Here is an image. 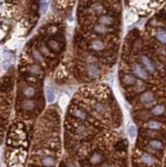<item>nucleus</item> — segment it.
<instances>
[{
  "label": "nucleus",
  "instance_id": "1",
  "mask_svg": "<svg viewBox=\"0 0 166 167\" xmlns=\"http://www.w3.org/2000/svg\"><path fill=\"white\" fill-rule=\"evenodd\" d=\"M86 73L89 78L97 79L100 76V69L96 63H89L86 67Z\"/></svg>",
  "mask_w": 166,
  "mask_h": 167
},
{
  "label": "nucleus",
  "instance_id": "2",
  "mask_svg": "<svg viewBox=\"0 0 166 167\" xmlns=\"http://www.w3.org/2000/svg\"><path fill=\"white\" fill-rule=\"evenodd\" d=\"M132 72L134 73V75L136 76L137 77L140 78V79L147 80L149 78V73L139 64L134 63L132 65Z\"/></svg>",
  "mask_w": 166,
  "mask_h": 167
},
{
  "label": "nucleus",
  "instance_id": "3",
  "mask_svg": "<svg viewBox=\"0 0 166 167\" xmlns=\"http://www.w3.org/2000/svg\"><path fill=\"white\" fill-rule=\"evenodd\" d=\"M140 61H141V63L144 66V69H146L147 72H149L150 74L155 73V66L150 58L148 57L147 55H142L140 57Z\"/></svg>",
  "mask_w": 166,
  "mask_h": 167
},
{
  "label": "nucleus",
  "instance_id": "4",
  "mask_svg": "<svg viewBox=\"0 0 166 167\" xmlns=\"http://www.w3.org/2000/svg\"><path fill=\"white\" fill-rule=\"evenodd\" d=\"M155 101V95L153 92L151 91H147V92H143L140 96V101L141 103H143L144 105H151Z\"/></svg>",
  "mask_w": 166,
  "mask_h": 167
},
{
  "label": "nucleus",
  "instance_id": "5",
  "mask_svg": "<svg viewBox=\"0 0 166 167\" xmlns=\"http://www.w3.org/2000/svg\"><path fill=\"white\" fill-rule=\"evenodd\" d=\"M37 101L35 100H29L26 99L22 101V102L21 104V107L23 110L25 111H33L37 108Z\"/></svg>",
  "mask_w": 166,
  "mask_h": 167
},
{
  "label": "nucleus",
  "instance_id": "6",
  "mask_svg": "<svg viewBox=\"0 0 166 167\" xmlns=\"http://www.w3.org/2000/svg\"><path fill=\"white\" fill-rule=\"evenodd\" d=\"M140 161L148 166H153L155 165V158L148 153H143L140 156Z\"/></svg>",
  "mask_w": 166,
  "mask_h": 167
},
{
  "label": "nucleus",
  "instance_id": "7",
  "mask_svg": "<svg viewBox=\"0 0 166 167\" xmlns=\"http://www.w3.org/2000/svg\"><path fill=\"white\" fill-rule=\"evenodd\" d=\"M104 161V156L100 153V152H94L93 154H92V156L89 159V162L92 165H100L102 162Z\"/></svg>",
  "mask_w": 166,
  "mask_h": 167
},
{
  "label": "nucleus",
  "instance_id": "8",
  "mask_svg": "<svg viewBox=\"0 0 166 167\" xmlns=\"http://www.w3.org/2000/svg\"><path fill=\"white\" fill-rule=\"evenodd\" d=\"M99 24H101L103 26H110V25H113L115 23V19L114 17H112L111 15H108V14H105V15H101L100 17L99 18Z\"/></svg>",
  "mask_w": 166,
  "mask_h": 167
},
{
  "label": "nucleus",
  "instance_id": "9",
  "mask_svg": "<svg viewBox=\"0 0 166 167\" xmlns=\"http://www.w3.org/2000/svg\"><path fill=\"white\" fill-rule=\"evenodd\" d=\"M136 82H137L136 77L133 75H131V74H125L122 77V83L124 86H134L136 84Z\"/></svg>",
  "mask_w": 166,
  "mask_h": 167
},
{
  "label": "nucleus",
  "instance_id": "10",
  "mask_svg": "<svg viewBox=\"0 0 166 167\" xmlns=\"http://www.w3.org/2000/svg\"><path fill=\"white\" fill-rule=\"evenodd\" d=\"M22 93L25 98H33L37 94V91L33 86H25L22 90Z\"/></svg>",
  "mask_w": 166,
  "mask_h": 167
},
{
  "label": "nucleus",
  "instance_id": "11",
  "mask_svg": "<svg viewBox=\"0 0 166 167\" xmlns=\"http://www.w3.org/2000/svg\"><path fill=\"white\" fill-rule=\"evenodd\" d=\"M91 48L95 52H100L104 50L105 48V44L102 40L100 39H94L91 43Z\"/></svg>",
  "mask_w": 166,
  "mask_h": 167
},
{
  "label": "nucleus",
  "instance_id": "12",
  "mask_svg": "<svg viewBox=\"0 0 166 167\" xmlns=\"http://www.w3.org/2000/svg\"><path fill=\"white\" fill-rule=\"evenodd\" d=\"M41 164L45 167H53L56 165V160L50 156H43L41 158Z\"/></svg>",
  "mask_w": 166,
  "mask_h": 167
},
{
  "label": "nucleus",
  "instance_id": "13",
  "mask_svg": "<svg viewBox=\"0 0 166 167\" xmlns=\"http://www.w3.org/2000/svg\"><path fill=\"white\" fill-rule=\"evenodd\" d=\"M92 107H93V110L99 114H104L108 111V106L102 101H96Z\"/></svg>",
  "mask_w": 166,
  "mask_h": 167
},
{
  "label": "nucleus",
  "instance_id": "14",
  "mask_svg": "<svg viewBox=\"0 0 166 167\" xmlns=\"http://www.w3.org/2000/svg\"><path fill=\"white\" fill-rule=\"evenodd\" d=\"M48 47H49V49L51 51L55 52V53H59V52H61V51L59 42L54 40V39H50V40L48 41Z\"/></svg>",
  "mask_w": 166,
  "mask_h": 167
},
{
  "label": "nucleus",
  "instance_id": "15",
  "mask_svg": "<svg viewBox=\"0 0 166 167\" xmlns=\"http://www.w3.org/2000/svg\"><path fill=\"white\" fill-rule=\"evenodd\" d=\"M155 38L160 43L166 45V29H159L155 32Z\"/></svg>",
  "mask_w": 166,
  "mask_h": 167
},
{
  "label": "nucleus",
  "instance_id": "16",
  "mask_svg": "<svg viewBox=\"0 0 166 167\" xmlns=\"http://www.w3.org/2000/svg\"><path fill=\"white\" fill-rule=\"evenodd\" d=\"M92 29H93V31H94L96 34H100V35L107 34L109 30H110L108 27L103 26V25H101V24H96V25H94L93 28H92Z\"/></svg>",
  "mask_w": 166,
  "mask_h": 167
},
{
  "label": "nucleus",
  "instance_id": "17",
  "mask_svg": "<svg viewBox=\"0 0 166 167\" xmlns=\"http://www.w3.org/2000/svg\"><path fill=\"white\" fill-rule=\"evenodd\" d=\"M72 114L73 115H75L76 118H78V119H81V120H85L87 118V115H86V113L83 110H81V109H78V108H75L72 110Z\"/></svg>",
  "mask_w": 166,
  "mask_h": 167
},
{
  "label": "nucleus",
  "instance_id": "18",
  "mask_svg": "<svg viewBox=\"0 0 166 167\" xmlns=\"http://www.w3.org/2000/svg\"><path fill=\"white\" fill-rule=\"evenodd\" d=\"M149 146L155 150H161L164 149V143L159 140H151L149 142Z\"/></svg>",
  "mask_w": 166,
  "mask_h": 167
},
{
  "label": "nucleus",
  "instance_id": "19",
  "mask_svg": "<svg viewBox=\"0 0 166 167\" xmlns=\"http://www.w3.org/2000/svg\"><path fill=\"white\" fill-rule=\"evenodd\" d=\"M145 127L148 128V129H150V130H160L163 127V125L161 124L160 122L152 120V121L148 122L145 125Z\"/></svg>",
  "mask_w": 166,
  "mask_h": 167
},
{
  "label": "nucleus",
  "instance_id": "20",
  "mask_svg": "<svg viewBox=\"0 0 166 167\" xmlns=\"http://www.w3.org/2000/svg\"><path fill=\"white\" fill-rule=\"evenodd\" d=\"M46 100L49 103H52V101H54V92L52 88L50 86H46Z\"/></svg>",
  "mask_w": 166,
  "mask_h": 167
},
{
  "label": "nucleus",
  "instance_id": "21",
  "mask_svg": "<svg viewBox=\"0 0 166 167\" xmlns=\"http://www.w3.org/2000/svg\"><path fill=\"white\" fill-rule=\"evenodd\" d=\"M92 10L94 13L96 14H102L104 12V6L101 3L97 2V3H93L92 6Z\"/></svg>",
  "mask_w": 166,
  "mask_h": 167
},
{
  "label": "nucleus",
  "instance_id": "22",
  "mask_svg": "<svg viewBox=\"0 0 166 167\" xmlns=\"http://www.w3.org/2000/svg\"><path fill=\"white\" fill-rule=\"evenodd\" d=\"M165 111V108L164 105H156L152 109V114L155 115H163Z\"/></svg>",
  "mask_w": 166,
  "mask_h": 167
},
{
  "label": "nucleus",
  "instance_id": "23",
  "mask_svg": "<svg viewBox=\"0 0 166 167\" xmlns=\"http://www.w3.org/2000/svg\"><path fill=\"white\" fill-rule=\"evenodd\" d=\"M29 70L31 74H34V75H40L41 72H42L41 68L39 67V65H37V64L30 65L29 68Z\"/></svg>",
  "mask_w": 166,
  "mask_h": 167
},
{
  "label": "nucleus",
  "instance_id": "24",
  "mask_svg": "<svg viewBox=\"0 0 166 167\" xmlns=\"http://www.w3.org/2000/svg\"><path fill=\"white\" fill-rule=\"evenodd\" d=\"M128 133L130 135V137H135L136 134H137V129H136V126L134 125H130L129 127H128Z\"/></svg>",
  "mask_w": 166,
  "mask_h": 167
},
{
  "label": "nucleus",
  "instance_id": "25",
  "mask_svg": "<svg viewBox=\"0 0 166 167\" xmlns=\"http://www.w3.org/2000/svg\"><path fill=\"white\" fill-rule=\"evenodd\" d=\"M126 147H127V142H126V140H121V141H118V143L115 145V149H116V150H118V151L125 150Z\"/></svg>",
  "mask_w": 166,
  "mask_h": 167
},
{
  "label": "nucleus",
  "instance_id": "26",
  "mask_svg": "<svg viewBox=\"0 0 166 167\" xmlns=\"http://www.w3.org/2000/svg\"><path fill=\"white\" fill-rule=\"evenodd\" d=\"M48 5H49V2H47V1H41L40 2V11L42 14H45L46 12Z\"/></svg>",
  "mask_w": 166,
  "mask_h": 167
},
{
  "label": "nucleus",
  "instance_id": "27",
  "mask_svg": "<svg viewBox=\"0 0 166 167\" xmlns=\"http://www.w3.org/2000/svg\"><path fill=\"white\" fill-rule=\"evenodd\" d=\"M32 57L34 58L36 61H43V57L41 55V53L37 50H33L32 51Z\"/></svg>",
  "mask_w": 166,
  "mask_h": 167
},
{
  "label": "nucleus",
  "instance_id": "28",
  "mask_svg": "<svg viewBox=\"0 0 166 167\" xmlns=\"http://www.w3.org/2000/svg\"><path fill=\"white\" fill-rule=\"evenodd\" d=\"M68 102H69V97L66 94H63L62 96L61 97V99H60V101H59L60 106L61 107H65V106H67Z\"/></svg>",
  "mask_w": 166,
  "mask_h": 167
},
{
  "label": "nucleus",
  "instance_id": "29",
  "mask_svg": "<svg viewBox=\"0 0 166 167\" xmlns=\"http://www.w3.org/2000/svg\"><path fill=\"white\" fill-rule=\"evenodd\" d=\"M105 167H115V165H113V164H110V165H106Z\"/></svg>",
  "mask_w": 166,
  "mask_h": 167
}]
</instances>
